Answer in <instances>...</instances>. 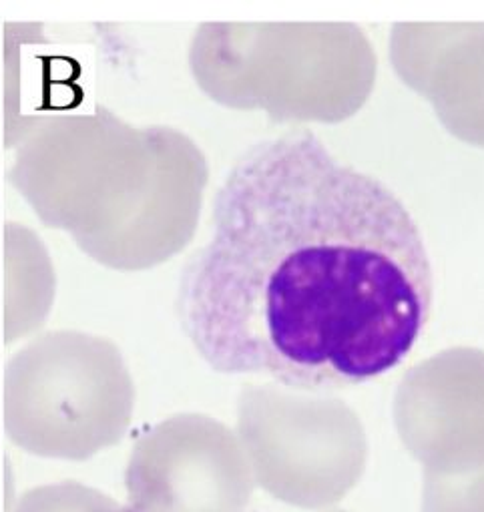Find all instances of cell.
<instances>
[{"label":"cell","instance_id":"1","mask_svg":"<svg viewBox=\"0 0 484 512\" xmlns=\"http://www.w3.org/2000/svg\"><path fill=\"white\" fill-rule=\"evenodd\" d=\"M213 221L177 298L211 368L338 390L392 370L422 334L432 272L412 215L312 131L254 145Z\"/></svg>","mask_w":484,"mask_h":512},{"label":"cell","instance_id":"2","mask_svg":"<svg viewBox=\"0 0 484 512\" xmlns=\"http://www.w3.org/2000/svg\"><path fill=\"white\" fill-rule=\"evenodd\" d=\"M37 217L105 268L151 270L193 237L207 185L201 149L171 127L137 129L105 107L53 115L9 173Z\"/></svg>","mask_w":484,"mask_h":512},{"label":"cell","instance_id":"3","mask_svg":"<svg viewBox=\"0 0 484 512\" xmlns=\"http://www.w3.org/2000/svg\"><path fill=\"white\" fill-rule=\"evenodd\" d=\"M199 89L215 103L274 121L340 123L376 83V53L350 23H207L189 49Z\"/></svg>","mask_w":484,"mask_h":512},{"label":"cell","instance_id":"4","mask_svg":"<svg viewBox=\"0 0 484 512\" xmlns=\"http://www.w3.org/2000/svg\"><path fill=\"white\" fill-rule=\"evenodd\" d=\"M135 388L119 348L83 332H51L5 370L3 424L21 450L83 462L123 440Z\"/></svg>","mask_w":484,"mask_h":512},{"label":"cell","instance_id":"5","mask_svg":"<svg viewBox=\"0 0 484 512\" xmlns=\"http://www.w3.org/2000/svg\"><path fill=\"white\" fill-rule=\"evenodd\" d=\"M237 436L256 484L304 510H324L360 482L368 438L340 398L282 384L246 386L237 400Z\"/></svg>","mask_w":484,"mask_h":512},{"label":"cell","instance_id":"6","mask_svg":"<svg viewBox=\"0 0 484 512\" xmlns=\"http://www.w3.org/2000/svg\"><path fill=\"white\" fill-rule=\"evenodd\" d=\"M125 488L131 512H244L256 480L237 432L177 414L137 440Z\"/></svg>","mask_w":484,"mask_h":512},{"label":"cell","instance_id":"7","mask_svg":"<svg viewBox=\"0 0 484 512\" xmlns=\"http://www.w3.org/2000/svg\"><path fill=\"white\" fill-rule=\"evenodd\" d=\"M394 424L424 474L484 468V352L452 348L410 368L394 396Z\"/></svg>","mask_w":484,"mask_h":512},{"label":"cell","instance_id":"8","mask_svg":"<svg viewBox=\"0 0 484 512\" xmlns=\"http://www.w3.org/2000/svg\"><path fill=\"white\" fill-rule=\"evenodd\" d=\"M400 81L430 101L458 141L484 149V25L402 23L390 35Z\"/></svg>","mask_w":484,"mask_h":512},{"label":"cell","instance_id":"9","mask_svg":"<svg viewBox=\"0 0 484 512\" xmlns=\"http://www.w3.org/2000/svg\"><path fill=\"white\" fill-rule=\"evenodd\" d=\"M45 41L39 25H7L0 49L7 147H19L39 123L49 119V93H55L59 81L51 75L53 57L39 51Z\"/></svg>","mask_w":484,"mask_h":512},{"label":"cell","instance_id":"10","mask_svg":"<svg viewBox=\"0 0 484 512\" xmlns=\"http://www.w3.org/2000/svg\"><path fill=\"white\" fill-rule=\"evenodd\" d=\"M3 266V330L11 344L43 326L57 282L45 243L19 223H7L3 229Z\"/></svg>","mask_w":484,"mask_h":512},{"label":"cell","instance_id":"11","mask_svg":"<svg viewBox=\"0 0 484 512\" xmlns=\"http://www.w3.org/2000/svg\"><path fill=\"white\" fill-rule=\"evenodd\" d=\"M13 512H131V508L87 484L55 482L27 490Z\"/></svg>","mask_w":484,"mask_h":512},{"label":"cell","instance_id":"12","mask_svg":"<svg viewBox=\"0 0 484 512\" xmlns=\"http://www.w3.org/2000/svg\"><path fill=\"white\" fill-rule=\"evenodd\" d=\"M422 512H484V468L460 476L424 474Z\"/></svg>","mask_w":484,"mask_h":512},{"label":"cell","instance_id":"13","mask_svg":"<svg viewBox=\"0 0 484 512\" xmlns=\"http://www.w3.org/2000/svg\"><path fill=\"white\" fill-rule=\"evenodd\" d=\"M336 512H340V510H336Z\"/></svg>","mask_w":484,"mask_h":512}]
</instances>
